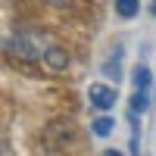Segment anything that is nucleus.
I'll list each match as a JSON object with an SVG mask.
<instances>
[{"mask_svg": "<svg viewBox=\"0 0 156 156\" xmlns=\"http://www.w3.org/2000/svg\"><path fill=\"white\" fill-rule=\"evenodd\" d=\"M3 50L9 56H19V59H28V62H41L44 69L56 72V75L69 69V53L50 34L37 31V28H19V31H12L3 41Z\"/></svg>", "mask_w": 156, "mask_h": 156, "instance_id": "f257e3e1", "label": "nucleus"}, {"mask_svg": "<svg viewBox=\"0 0 156 156\" xmlns=\"http://www.w3.org/2000/svg\"><path fill=\"white\" fill-rule=\"evenodd\" d=\"M87 100H90V106L100 109V112H106L115 106V100H119V90H115L112 84H90L87 87Z\"/></svg>", "mask_w": 156, "mask_h": 156, "instance_id": "f03ea898", "label": "nucleus"}, {"mask_svg": "<svg viewBox=\"0 0 156 156\" xmlns=\"http://www.w3.org/2000/svg\"><path fill=\"white\" fill-rule=\"evenodd\" d=\"M134 87L137 90H150V94H153V72H150V66H144V62L134 69Z\"/></svg>", "mask_w": 156, "mask_h": 156, "instance_id": "7ed1b4c3", "label": "nucleus"}, {"mask_svg": "<svg viewBox=\"0 0 156 156\" xmlns=\"http://www.w3.org/2000/svg\"><path fill=\"white\" fill-rule=\"evenodd\" d=\"M115 12L122 19H134L140 12V0H115Z\"/></svg>", "mask_w": 156, "mask_h": 156, "instance_id": "20e7f679", "label": "nucleus"}, {"mask_svg": "<svg viewBox=\"0 0 156 156\" xmlns=\"http://www.w3.org/2000/svg\"><path fill=\"white\" fill-rule=\"evenodd\" d=\"M122 50H115V53L109 56V62H106V66H103V72H106L109 78H115V84H119V78H122Z\"/></svg>", "mask_w": 156, "mask_h": 156, "instance_id": "39448f33", "label": "nucleus"}, {"mask_svg": "<svg viewBox=\"0 0 156 156\" xmlns=\"http://www.w3.org/2000/svg\"><path fill=\"white\" fill-rule=\"evenodd\" d=\"M90 128H94V134H97V137H106L112 128H115V122L109 119V115H100V119H94V125H90Z\"/></svg>", "mask_w": 156, "mask_h": 156, "instance_id": "423d86ee", "label": "nucleus"}, {"mask_svg": "<svg viewBox=\"0 0 156 156\" xmlns=\"http://www.w3.org/2000/svg\"><path fill=\"white\" fill-rule=\"evenodd\" d=\"M47 3H50V6H69L72 0H47Z\"/></svg>", "mask_w": 156, "mask_h": 156, "instance_id": "0eeeda50", "label": "nucleus"}, {"mask_svg": "<svg viewBox=\"0 0 156 156\" xmlns=\"http://www.w3.org/2000/svg\"><path fill=\"white\" fill-rule=\"evenodd\" d=\"M103 156H125V153H119V150H106Z\"/></svg>", "mask_w": 156, "mask_h": 156, "instance_id": "6e6552de", "label": "nucleus"}, {"mask_svg": "<svg viewBox=\"0 0 156 156\" xmlns=\"http://www.w3.org/2000/svg\"><path fill=\"white\" fill-rule=\"evenodd\" d=\"M150 9H153V16H156V0H153V6H150Z\"/></svg>", "mask_w": 156, "mask_h": 156, "instance_id": "1a4fd4ad", "label": "nucleus"}]
</instances>
